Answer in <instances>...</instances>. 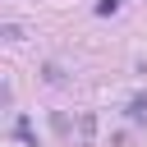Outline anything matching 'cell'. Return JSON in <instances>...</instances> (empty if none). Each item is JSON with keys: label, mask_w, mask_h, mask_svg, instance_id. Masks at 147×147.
<instances>
[{"label": "cell", "mask_w": 147, "mask_h": 147, "mask_svg": "<svg viewBox=\"0 0 147 147\" xmlns=\"http://www.w3.org/2000/svg\"><path fill=\"white\" fill-rule=\"evenodd\" d=\"M129 119H133V124H147V92H138V96L129 101Z\"/></svg>", "instance_id": "6da1fadb"}, {"label": "cell", "mask_w": 147, "mask_h": 147, "mask_svg": "<svg viewBox=\"0 0 147 147\" xmlns=\"http://www.w3.org/2000/svg\"><path fill=\"white\" fill-rule=\"evenodd\" d=\"M14 133H18L28 147H37V138H32V124H28V119H18V124H14Z\"/></svg>", "instance_id": "7a4b0ae2"}, {"label": "cell", "mask_w": 147, "mask_h": 147, "mask_svg": "<svg viewBox=\"0 0 147 147\" xmlns=\"http://www.w3.org/2000/svg\"><path fill=\"white\" fill-rule=\"evenodd\" d=\"M78 133H83V138H92V133H96V119H92V115H83V119H78Z\"/></svg>", "instance_id": "3957f363"}, {"label": "cell", "mask_w": 147, "mask_h": 147, "mask_svg": "<svg viewBox=\"0 0 147 147\" xmlns=\"http://www.w3.org/2000/svg\"><path fill=\"white\" fill-rule=\"evenodd\" d=\"M115 9H119V0H101L96 5V14H115Z\"/></svg>", "instance_id": "277c9868"}]
</instances>
